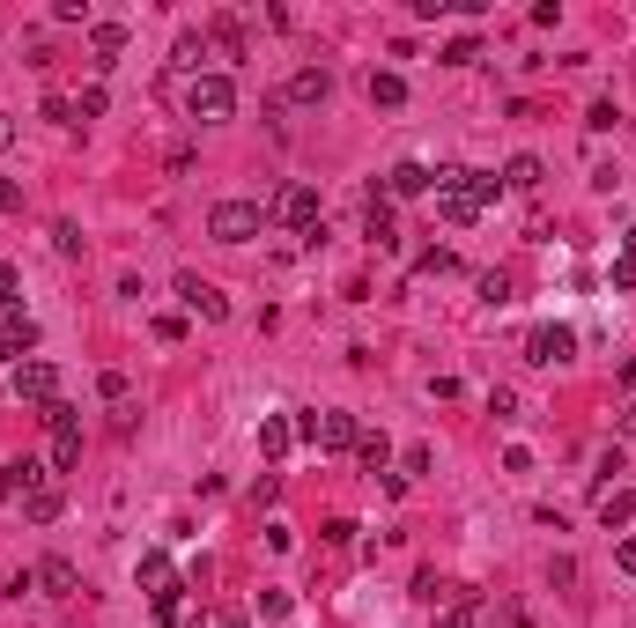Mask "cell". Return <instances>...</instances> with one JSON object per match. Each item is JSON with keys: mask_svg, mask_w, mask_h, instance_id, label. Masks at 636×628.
I'll return each mask as SVG.
<instances>
[{"mask_svg": "<svg viewBox=\"0 0 636 628\" xmlns=\"http://www.w3.org/2000/svg\"><path fill=\"white\" fill-rule=\"evenodd\" d=\"M89 52H97V67H111L126 52V23H97V30H89Z\"/></svg>", "mask_w": 636, "mask_h": 628, "instance_id": "19", "label": "cell"}, {"mask_svg": "<svg viewBox=\"0 0 636 628\" xmlns=\"http://www.w3.org/2000/svg\"><path fill=\"white\" fill-rule=\"evenodd\" d=\"M429 185H437V170H422V163H392V170H385V193H392V200H422Z\"/></svg>", "mask_w": 636, "mask_h": 628, "instance_id": "13", "label": "cell"}, {"mask_svg": "<svg viewBox=\"0 0 636 628\" xmlns=\"http://www.w3.org/2000/svg\"><path fill=\"white\" fill-rule=\"evenodd\" d=\"M141 584H148V599H156V621L171 628V621H178V577H171V555H156V547H148V555H141Z\"/></svg>", "mask_w": 636, "mask_h": 628, "instance_id": "5", "label": "cell"}, {"mask_svg": "<svg viewBox=\"0 0 636 628\" xmlns=\"http://www.w3.org/2000/svg\"><path fill=\"white\" fill-rule=\"evenodd\" d=\"M52 244H60V252L74 259V252H82V230H74V222H52Z\"/></svg>", "mask_w": 636, "mask_h": 628, "instance_id": "33", "label": "cell"}, {"mask_svg": "<svg viewBox=\"0 0 636 628\" xmlns=\"http://www.w3.org/2000/svg\"><path fill=\"white\" fill-rule=\"evenodd\" d=\"M363 237L378 244V252H392V244H400V222H392V200H378V193H370V207H363Z\"/></svg>", "mask_w": 636, "mask_h": 628, "instance_id": "15", "label": "cell"}, {"mask_svg": "<svg viewBox=\"0 0 636 628\" xmlns=\"http://www.w3.org/2000/svg\"><path fill=\"white\" fill-rule=\"evenodd\" d=\"M481 296H489L496 311H503V303H511V274H481Z\"/></svg>", "mask_w": 636, "mask_h": 628, "instance_id": "31", "label": "cell"}, {"mask_svg": "<svg viewBox=\"0 0 636 628\" xmlns=\"http://www.w3.org/2000/svg\"><path fill=\"white\" fill-rule=\"evenodd\" d=\"M636 518V488H607V496H600V525L614 532V525H629Z\"/></svg>", "mask_w": 636, "mask_h": 628, "instance_id": "20", "label": "cell"}, {"mask_svg": "<svg viewBox=\"0 0 636 628\" xmlns=\"http://www.w3.org/2000/svg\"><path fill=\"white\" fill-rule=\"evenodd\" d=\"M15 399H30V407H52V399H60V370H52L45 355H23V363H15Z\"/></svg>", "mask_w": 636, "mask_h": 628, "instance_id": "8", "label": "cell"}, {"mask_svg": "<svg viewBox=\"0 0 636 628\" xmlns=\"http://www.w3.org/2000/svg\"><path fill=\"white\" fill-rule=\"evenodd\" d=\"M326 97H333V74H326V67H296V74H289V104L311 111V104H326Z\"/></svg>", "mask_w": 636, "mask_h": 628, "instance_id": "14", "label": "cell"}, {"mask_svg": "<svg viewBox=\"0 0 636 628\" xmlns=\"http://www.w3.org/2000/svg\"><path fill=\"white\" fill-rule=\"evenodd\" d=\"M622 252H629V259H636V230H629V237H622Z\"/></svg>", "mask_w": 636, "mask_h": 628, "instance_id": "41", "label": "cell"}, {"mask_svg": "<svg viewBox=\"0 0 636 628\" xmlns=\"http://www.w3.org/2000/svg\"><path fill=\"white\" fill-rule=\"evenodd\" d=\"M193 628H252V621H245V614H200Z\"/></svg>", "mask_w": 636, "mask_h": 628, "instance_id": "35", "label": "cell"}, {"mask_svg": "<svg viewBox=\"0 0 636 628\" xmlns=\"http://www.w3.org/2000/svg\"><path fill=\"white\" fill-rule=\"evenodd\" d=\"M289 444H296V429L282 414H267V422H259V451H267V459H289Z\"/></svg>", "mask_w": 636, "mask_h": 628, "instance_id": "22", "label": "cell"}, {"mask_svg": "<svg viewBox=\"0 0 636 628\" xmlns=\"http://www.w3.org/2000/svg\"><path fill=\"white\" fill-rule=\"evenodd\" d=\"M614 289H636V259H629V252L614 259Z\"/></svg>", "mask_w": 636, "mask_h": 628, "instance_id": "36", "label": "cell"}, {"mask_svg": "<svg viewBox=\"0 0 636 628\" xmlns=\"http://www.w3.org/2000/svg\"><path fill=\"white\" fill-rule=\"evenodd\" d=\"M429 193H437V215L466 230V222H481V207L503 193V178H496V170H437Z\"/></svg>", "mask_w": 636, "mask_h": 628, "instance_id": "1", "label": "cell"}, {"mask_svg": "<svg viewBox=\"0 0 636 628\" xmlns=\"http://www.w3.org/2000/svg\"><path fill=\"white\" fill-rule=\"evenodd\" d=\"M178 303H185V311H200L208 326H222V318H230V296H222L215 281H200V274H178Z\"/></svg>", "mask_w": 636, "mask_h": 628, "instance_id": "10", "label": "cell"}, {"mask_svg": "<svg viewBox=\"0 0 636 628\" xmlns=\"http://www.w3.org/2000/svg\"><path fill=\"white\" fill-rule=\"evenodd\" d=\"M614 562H622V577H636V532H629L622 547H614Z\"/></svg>", "mask_w": 636, "mask_h": 628, "instance_id": "37", "label": "cell"}, {"mask_svg": "<svg viewBox=\"0 0 636 628\" xmlns=\"http://www.w3.org/2000/svg\"><path fill=\"white\" fill-rule=\"evenodd\" d=\"M415 599H422V606H444V599H452V584H444L437 569H422V577H415Z\"/></svg>", "mask_w": 636, "mask_h": 628, "instance_id": "27", "label": "cell"}, {"mask_svg": "<svg viewBox=\"0 0 636 628\" xmlns=\"http://www.w3.org/2000/svg\"><path fill=\"white\" fill-rule=\"evenodd\" d=\"M466 60H481V45L474 37H452V45H444V67H466Z\"/></svg>", "mask_w": 636, "mask_h": 628, "instance_id": "30", "label": "cell"}, {"mask_svg": "<svg viewBox=\"0 0 636 628\" xmlns=\"http://www.w3.org/2000/svg\"><path fill=\"white\" fill-rule=\"evenodd\" d=\"M437 628H481V599L466 584H452V599L437 606Z\"/></svg>", "mask_w": 636, "mask_h": 628, "instance_id": "16", "label": "cell"}, {"mask_svg": "<svg viewBox=\"0 0 636 628\" xmlns=\"http://www.w3.org/2000/svg\"><path fill=\"white\" fill-rule=\"evenodd\" d=\"M585 126H592V133H614V126H622V111H614V104H592Z\"/></svg>", "mask_w": 636, "mask_h": 628, "instance_id": "32", "label": "cell"}, {"mask_svg": "<svg viewBox=\"0 0 636 628\" xmlns=\"http://www.w3.org/2000/svg\"><path fill=\"white\" fill-rule=\"evenodd\" d=\"M282 222L296 237H318V230H326V200H318L311 185H289V193H282Z\"/></svg>", "mask_w": 636, "mask_h": 628, "instance_id": "9", "label": "cell"}, {"mask_svg": "<svg viewBox=\"0 0 636 628\" xmlns=\"http://www.w3.org/2000/svg\"><path fill=\"white\" fill-rule=\"evenodd\" d=\"M74 119H104V82H89L82 97H74Z\"/></svg>", "mask_w": 636, "mask_h": 628, "instance_id": "29", "label": "cell"}, {"mask_svg": "<svg viewBox=\"0 0 636 628\" xmlns=\"http://www.w3.org/2000/svg\"><path fill=\"white\" fill-rule=\"evenodd\" d=\"M289 614H296L289 592H259V621H289Z\"/></svg>", "mask_w": 636, "mask_h": 628, "instance_id": "28", "label": "cell"}, {"mask_svg": "<svg viewBox=\"0 0 636 628\" xmlns=\"http://www.w3.org/2000/svg\"><path fill=\"white\" fill-rule=\"evenodd\" d=\"M622 436H636V399H629V407H622Z\"/></svg>", "mask_w": 636, "mask_h": 628, "instance_id": "39", "label": "cell"}, {"mask_svg": "<svg viewBox=\"0 0 636 628\" xmlns=\"http://www.w3.org/2000/svg\"><path fill=\"white\" fill-rule=\"evenodd\" d=\"M45 429H52V466H74V459H82V414H74L67 407V399H52V407H45Z\"/></svg>", "mask_w": 636, "mask_h": 628, "instance_id": "4", "label": "cell"}, {"mask_svg": "<svg viewBox=\"0 0 636 628\" xmlns=\"http://www.w3.org/2000/svg\"><path fill=\"white\" fill-rule=\"evenodd\" d=\"M304 436H311L318 451H355L363 422H355V414H341V407H326V414H304Z\"/></svg>", "mask_w": 636, "mask_h": 628, "instance_id": "6", "label": "cell"}, {"mask_svg": "<svg viewBox=\"0 0 636 628\" xmlns=\"http://www.w3.org/2000/svg\"><path fill=\"white\" fill-rule=\"evenodd\" d=\"M15 207H23V185H15L8 170H0V215H15Z\"/></svg>", "mask_w": 636, "mask_h": 628, "instance_id": "34", "label": "cell"}, {"mask_svg": "<svg viewBox=\"0 0 636 628\" xmlns=\"http://www.w3.org/2000/svg\"><path fill=\"white\" fill-rule=\"evenodd\" d=\"M570 355H577V333H570V326H533V333H526V363H533V370H563Z\"/></svg>", "mask_w": 636, "mask_h": 628, "instance_id": "7", "label": "cell"}, {"mask_svg": "<svg viewBox=\"0 0 636 628\" xmlns=\"http://www.w3.org/2000/svg\"><path fill=\"white\" fill-rule=\"evenodd\" d=\"M355 459H363L370 473H385V459H392V436H385V429H363V436H355Z\"/></svg>", "mask_w": 636, "mask_h": 628, "instance_id": "23", "label": "cell"}, {"mask_svg": "<svg viewBox=\"0 0 636 628\" xmlns=\"http://www.w3.org/2000/svg\"><path fill=\"white\" fill-rule=\"evenodd\" d=\"M622 385H636V355H622Z\"/></svg>", "mask_w": 636, "mask_h": 628, "instance_id": "40", "label": "cell"}, {"mask_svg": "<svg viewBox=\"0 0 636 628\" xmlns=\"http://www.w3.org/2000/svg\"><path fill=\"white\" fill-rule=\"evenodd\" d=\"M540 178H548L540 156H511V163H503V185H511V193H540Z\"/></svg>", "mask_w": 636, "mask_h": 628, "instance_id": "18", "label": "cell"}, {"mask_svg": "<svg viewBox=\"0 0 636 628\" xmlns=\"http://www.w3.org/2000/svg\"><path fill=\"white\" fill-rule=\"evenodd\" d=\"M200 60H208V37H193V30H185L178 45H171V67L185 74V82H193V74H200Z\"/></svg>", "mask_w": 636, "mask_h": 628, "instance_id": "21", "label": "cell"}, {"mask_svg": "<svg viewBox=\"0 0 636 628\" xmlns=\"http://www.w3.org/2000/svg\"><path fill=\"white\" fill-rule=\"evenodd\" d=\"M0 340H8V355L23 363V355L37 348V318L23 311V303H0Z\"/></svg>", "mask_w": 636, "mask_h": 628, "instance_id": "11", "label": "cell"}, {"mask_svg": "<svg viewBox=\"0 0 636 628\" xmlns=\"http://www.w3.org/2000/svg\"><path fill=\"white\" fill-rule=\"evenodd\" d=\"M230 111H237V82H230V74H193V82H185V119L222 126Z\"/></svg>", "mask_w": 636, "mask_h": 628, "instance_id": "2", "label": "cell"}, {"mask_svg": "<svg viewBox=\"0 0 636 628\" xmlns=\"http://www.w3.org/2000/svg\"><path fill=\"white\" fill-rule=\"evenodd\" d=\"M370 104L400 111V104H407V82H400V74H370Z\"/></svg>", "mask_w": 636, "mask_h": 628, "instance_id": "25", "label": "cell"}, {"mask_svg": "<svg viewBox=\"0 0 636 628\" xmlns=\"http://www.w3.org/2000/svg\"><path fill=\"white\" fill-rule=\"evenodd\" d=\"M215 45L230 52V60H245V30H237V15H215Z\"/></svg>", "mask_w": 636, "mask_h": 628, "instance_id": "26", "label": "cell"}, {"mask_svg": "<svg viewBox=\"0 0 636 628\" xmlns=\"http://www.w3.org/2000/svg\"><path fill=\"white\" fill-rule=\"evenodd\" d=\"M37 584H45L52 599H74V592H82V577H74L67 555H45V562H37Z\"/></svg>", "mask_w": 636, "mask_h": 628, "instance_id": "17", "label": "cell"}, {"mask_svg": "<svg viewBox=\"0 0 636 628\" xmlns=\"http://www.w3.org/2000/svg\"><path fill=\"white\" fill-rule=\"evenodd\" d=\"M37 481V466L30 459H15V466H0V503H23V488Z\"/></svg>", "mask_w": 636, "mask_h": 628, "instance_id": "24", "label": "cell"}, {"mask_svg": "<svg viewBox=\"0 0 636 628\" xmlns=\"http://www.w3.org/2000/svg\"><path fill=\"white\" fill-rule=\"evenodd\" d=\"M259 222H267V207H259V200H215L208 237H215V244H252Z\"/></svg>", "mask_w": 636, "mask_h": 628, "instance_id": "3", "label": "cell"}, {"mask_svg": "<svg viewBox=\"0 0 636 628\" xmlns=\"http://www.w3.org/2000/svg\"><path fill=\"white\" fill-rule=\"evenodd\" d=\"M8 148H15V119L0 111V156H8Z\"/></svg>", "mask_w": 636, "mask_h": 628, "instance_id": "38", "label": "cell"}, {"mask_svg": "<svg viewBox=\"0 0 636 628\" xmlns=\"http://www.w3.org/2000/svg\"><path fill=\"white\" fill-rule=\"evenodd\" d=\"M60 503H67V496H60V481H52V473H37V481L23 488V518H30V525H52V518H60Z\"/></svg>", "mask_w": 636, "mask_h": 628, "instance_id": "12", "label": "cell"}]
</instances>
